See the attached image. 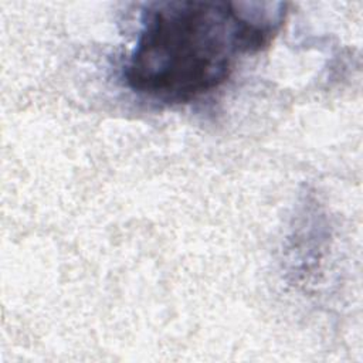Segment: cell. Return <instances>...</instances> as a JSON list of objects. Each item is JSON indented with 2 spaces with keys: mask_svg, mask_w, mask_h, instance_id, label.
Segmentation results:
<instances>
[{
  "mask_svg": "<svg viewBox=\"0 0 363 363\" xmlns=\"http://www.w3.org/2000/svg\"><path fill=\"white\" fill-rule=\"evenodd\" d=\"M284 3L159 1L140 28L122 78L153 102H191L221 86L241 55L267 47L285 18Z\"/></svg>",
  "mask_w": 363,
  "mask_h": 363,
  "instance_id": "6da1fadb",
  "label": "cell"
}]
</instances>
